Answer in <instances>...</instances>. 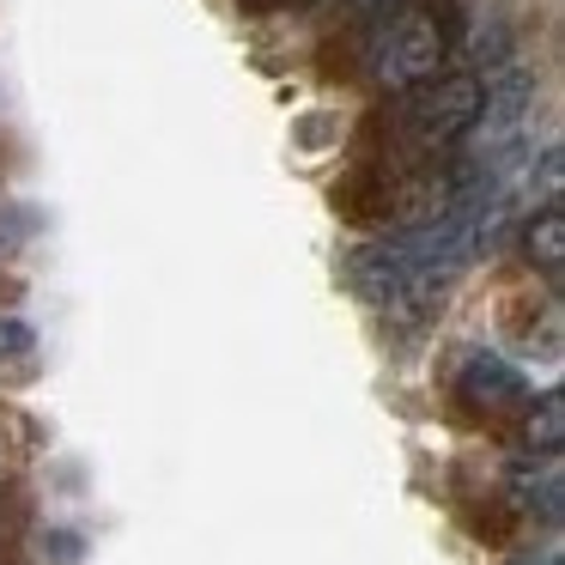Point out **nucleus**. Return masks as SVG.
I'll use <instances>...</instances> for the list:
<instances>
[{
  "mask_svg": "<svg viewBox=\"0 0 565 565\" xmlns=\"http://www.w3.org/2000/svg\"><path fill=\"white\" fill-rule=\"evenodd\" d=\"M450 50H456L450 13L431 7V0H402V7H390L383 19L365 25V43H359V79L377 86V92H407V86H419V79L444 74Z\"/></svg>",
  "mask_w": 565,
  "mask_h": 565,
  "instance_id": "nucleus-1",
  "label": "nucleus"
},
{
  "mask_svg": "<svg viewBox=\"0 0 565 565\" xmlns=\"http://www.w3.org/2000/svg\"><path fill=\"white\" fill-rule=\"evenodd\" d=\"M395 152L407 159H444L450 147H462L480 122H487V79L468 67H444V74L419 79V86L395 92Z\"/></svg>",
  "mask_w": 565,
  "mask_h": 565,
  "instance_id": "nucleus-2",
  "label": "nucleus"
},
{
  "mask_svg": "<svg viewBox=\"0 0 565 565\" xmlns=\"http://www.w3.org/2000/svg\"><path fill=\"white\" fill-rule=\"evenodd\" d=\"M456 402H462L468 414H487V419L523 414L529 407V377L499 353H462V365H456Z\"/></svg>",
  "mask_w": 565,
  "mask_h": 565,
  "instance_id": "nucleus-3",
  "label": "nucleus"
},
{
  "mask_svg": "<svg viewBox=\"0 0 565 565\" xmlns=\"http://www.w3.org/2000/svg\"><path fill=\"white\" fill-rule=\"evenodd\" d=\"M523 256H529V268H535L547 286L565 280V201L559 195L541 201V207L523 220Z\"/></svg>",
  "mask_w": 565,
  "mask_h": 565,
  "instance_id": "nucleus-4",
  "label": "nucleus"
},
{
  "mask_svg": "<svg viewBox=\"0 0 565 565\" xmlns=\"http://www.w3.org/2000/svg\"><path fill=\"white\" fill-rule=\"evenodd\" d=\"M565 444V395L547 390V395H529L523 407V450L529 456H559Z\"/></svg>",
  "mask_w": 565,
  "mask_h": 565,
  "instance_id": "nucleus-5",
  "label": "nucleus"
},
{
  "mask_svg": "<svg viewBox=\"0 0 565 565\" xmlns=\"http://www.w3.org/2000/svg\"><path fill=\"white\" fill-rule=\"evenodd\" d=\"M511 492L529 504V511L541 504V516H547V523H559V468H553V456H547V468H541V475L516 468V475H511Z\"/></svg>",
  "mask_w": 565,
  "mask_h": 565,
  "instance_id": "nucleus-6",
  "label": "nucleus"
},
{
  "mask_svg": "<svg viewBox=\"0 0 565 565\" xmlns=\"http://www.w3.org/2000/svg\"><path fill=\"white\" fill-rule=\"evenodd\" d=\"M13 353H31V329L25 322H0V359H13Z\"/></svg>",
  "mask_w": 565,
  "mask_h": 565,
  "instance_id": "nucleus-7",
  "label": "nucleus"
}]
</instances>
